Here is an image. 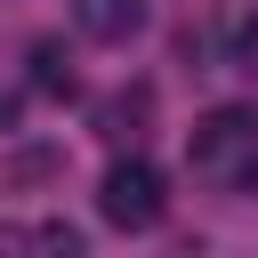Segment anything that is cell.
Segmentation results:
<instances>
[{
    "instance_id": "1",
    "label": "cell",
    "mask_w": 258,
    "mask_h": 258,
    "mask_svg": "<svg viewBox=\"0 0 258 258\" xmlns=\"http://www.w3.org/2000/svg\"><path fill=\"white\" fill-rule=\"evenodd\" d=\"M185 169L218 194H258V105H210L185 129Z\"/></svg>"
},
{
    "instance_id": "2",
    "label": "cell",
    "mask_w": 258,
    "mask_h": 258,
    "mask_svg": "<svg viewBox=\"0 0 258 258\" xmlns=\"http://www.w3.org/2000/svg\"><path fill=\"white\" fill-rule=\"evenodd\" d=\"M97 210H105V226H121V234H153V226H161V210H169V185H161V169H153L145 153H129V161H113V169H105Z\"/></svg>"
},
{
    "instance_id": "3",
    "label": "cell",
    "mask_w": 258,
    "mask_h": 258,
    "mask_svg": "<svg viewBox=\"0 0 258 258\" xmlns=\"http://www.w3.org/2000/svg\"><path fill=\"white\" fill-rule=\"evenodd\" d=\"M0 258H89V242L64 218H40V226H0Z\"/></svg>"
},
{
    "instance_id": "4",
    "label": "cell",
    "mask_w": 258,
    "mask_h": 258,
    "mask_svg": "<svg viewBox=\"0 0 258 258\" xmlns=\"http://www.w3.org/2000/svg\"><path fill=\"white\" fill-rule=\"evenodd\" d=\"M73 24H81L89 40L121 48V40H137V32H145V0H73Z\"/></svg>"
},
{
    "instance_id": "5",
    "label": "cell",
    "mask_w": 258,
    "mask_h": 258,
    "mask_svg": "<svg viewBox=\"0 0 258 258\" xmlns=\"http://www.w3.org/2000/svg\"><path fill=\"white\" fill-rule=\"evenodd\" d=\"M226 56L258 73V0H226Z\"/></svg>"
},
{
    "instance_id": "6",
    "label": "cell",
    "mask_w": 258,
    "mask_h": 258,
    "mask_svg": "<svg viewBox=\"0 0 258 258\" xmlns=\"http://www.w3.org/2000/svg\"><path fill=\"white\" fill-rule=\"evenodd\" d=\"M32 81H40L48 97H73V56H64L56 40H40V48H32Z\"/></svg>"
}]
</instances>
